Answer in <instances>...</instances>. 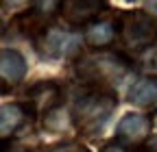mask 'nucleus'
Masks as SVG:
<instances>
[{"mask_svg":"<svg viewBox=\"0 0 157 152\" xmlns=\"http://www.w3.org/2000/svg\"><path fill=\"white\" fill-rule=\"evenodd\" d=\"M118 98L113 96V91L107 87H85L81 91V96L74 98L70 115L74 120V126L85 132V135H98L107 120L111 118V113L116 111Z\"/></svg>","mask_w":157,"mask_h":152,"instance_id":"nucleus-1","label":"nucleus"},{"mask_svg":"<svg viewBox=\"0 0 157 152\" xmlns=\"http://www.w3.org/2000/svg\"><path fill=\"white\" fill-rule=\"evenodd\" d=\"M131 61L118 52H96L78 56L74 72L85 87H111L131 72Z\"/></svg>","mask_w":157,"mask_h":152,"instance_id":"nucleus-2","label":"nucleus"},{"mask_svg":"<svg viewBox=\"0 0 157 152\" xmlns=\"http://www.w3.org/2000/svg\"><path fill=\"white\" fill-rule=\"evenodd\" d=\"M118 39L129 52H144L157 42V22L146 11H124L116 24Z\"/></svg>","mask_w":157,"mask_h":152,"instance_id":"nucleus-3","label":"nucleus"},{"mask_svg":"<svg viewBox=\"0 0 157 152\" xmlns=\"http://www.w3.org/2000/svg\"><path fill=\"white\" fill-rule=\"evenodd\" d=\"M81 48V35L68 28H46L35 37V50L42 59L57 61L66 56H76Z\"/></svg>","mask_w":157,"mask_h":152,"instance_id":"nucleus-4","label":"nucleus"},{"mask_svg":"<svg viewBox=\"0 0 157 152\" xmlns=\"http://www.w3.org/2000/svg\"><path fill=\"white\" fill-rule=\"evenodd\" d=\"M107 9V0H63L61 15L72 26H87Z\"/></svg>","mask_w":157,"mask_h":152,"instance_id":"nucleus-5","label":"nucleus"},{"mask_svg":"<svg viewBox=\"0 0 157 152\" xmlns=\"http://www.w3.org/2000/svg\"><path fill=\"white\" fill-rule=\"evenodd\" d=\"M59 100H61V87L55 81H39L26 91V104L33 109L35 115L39 113L48 115L52 109L59 107Z\"/></svg>","mask_w":157,"mask_h":152,"instance_id":"nucleus-6","label":"nucleus"},{"mask_svg":"<svg viewBox=\"0 0 157 152\" xmlns=\"http://www.w3.org/2000/svg\"><path fill=\"white\" fill-rule=\"evenodd\" d=\"M151 130V118L140 115V113H129L116 126V139H120L127 146H135L146 141V135Z\"/></svg>","mask_w":157,"mask_h":152,"instance_id":"nucleus-7","label":"nucleus"},{"mask_svg":"<svg viewBox=\"0 0 157 152\" xmlns=\"http://www.w3.org/2000/svg\"><path fill=\"white\" fill-rule=\"evenodd\" d=\"M26 61L24 56L13 48H2L0 52V74H2V89L7 91L9 87H15L24 81L26 76Z\"/></svg>","mask_w":157,"mask_h":152,"instance_id":"nucleus-8","label":"nucleus"},{"mask_svg":"<svg viewBox=\"0 0 157 152\" xmlns=\"http://www.w3.org/2000/svg\"><path fill=\"white\" fill-rule=\"evenodd\" d=\"M35 118L33 109L26 102H11V104H2V111H0V126H2V139L7 141L9 135H15V132L26 126L29 120Z\"/></svg>","mask_w":157,"mask_h":152,"instance_id":"nucleus-9","label":"nucleus"},{"mask_svg":"<svg viewBox=\"0 0 157 152\" xmlns=\"http://www.w3.org/2000/svg\"><path fill=\"white\" fill-rule=\"evenodd\" d=\"M129 102L135 107H151L157 102V78L140 76L129 89Z\"/></svg>","mask_w":157,"mask_h":152,"instance_id":"nucleus-10","label":"nucleus"},{"mask_svg":"<svg viewBox=\"0 0 157 152\" xmlns=\"http://www.w3.org/2000/svg\"><path fill=\"white\" fill-rule=\"evenodd\" d=\"M116 37L118 31L109 20H94L92 24L85 26V42L92 48H107Z\"/></svg>","mask_w":157,"mask_h":152,"instance_id":"nucleus-11","label":"nucleus"},{"mask_svg":"<svg viewBox=\"0 0 157 152\" xmlns=\"http://www.w3.org/2000/svg\"><path fill=\"white\" fill-rule=\"evenodd\" d=\"M137 67L144 72V76H155L157 78V42L151 48H146L144 52H140Z\"/></svg>","mask_w":157,"mask_h":152,"instance_id":"nucleus-12","label":"nucleus"},{"mask_svg":"<svg viewBox=\"0 0 157 152\" xmlns=\"http://www.w3.org/2000/svg\"><path fill=\"white\" fill-rule=\"evenodd\" d=\"M63 111H66V109H61V107L52 109L48 115L44 118V126H46L48 130H63L68 124H74L72 115H66Z\"/></svg>","mask_w":157,"mask_h":152,"instance_id":"nucleus-13","label":"nucleus"},{"mask_svg":"<svg viewBox=\"0 0 157 152\" xmlns=\"http://www.w3.org/2000/svg\"><path fill=\"white\" fill-rule=\"evenodd\" d=\"M48 152H90L85 146H81V143H72V141H68V143H57V146H52Z\"/></svg>","mask_w":157,"mask_h":152,"instance_id":"nucleus-14","label":"nucleus"},{"mask_svg":"<svg viewBox=\"0 0 157 152\" xmlns=\"http://www.w3.org/2000/svg\"><path fill=\"white\" fill-rule=\"evenodd\" d=\"M101 152H129V150H127V146H124V143H122L120 139H113V141L105 143Z\"/></svg>","mask_w":157,"mask_h":152,"instance_id":"nucleus-15","label":"nucleus"},{"mask_svg":"<svg viewBox=\"0 0 157 152\" xmlns=\"http://www.w3.org/2000/svg\"><path fill=\"white\" fill-rule=\"evenodd\" d=\"M31 2H35V0H2V7L5 9H26Z\"/></svg>","mask_w":157,"mask_h":152,"instance_id":"nucleus-16","label":"nucleus"},{"mask_svg":"<svg viewBox=\"0 0 157 152\" xmlns=\"http://www.w3.org/2000/svg\"><path fill=\"white\" fill-rule=\"evenodd\" d=\"M137 152H157V135L148 137V139L140 146V150H137Z\"/></svg>","mask_w":157,"mask_h":152,"instance_id":"nucleus-17","label":"nucleus"},{"mask_svg":"<svg viewBox=\"0 0 157 152\" xmlns=\"http://www.w3.org/2000/svg\"><path fill=\"white\" fill-rule=\"evenodd\" d=\"M2 152H29V150H26L24 146H20V143H9V141H5Z\"/></svg>","mask_w":157,"mask_h":152,"instance_id":"nucleus-18","label":"nucleus"},{"mask_svg":"<svg viewBox=\"0 0 157 152\" xmlns=\"http://www.w3.org/2000/svg\"><path fill=\"white\" fill-rule=\"evenodd\" d=\"M146 13L157 17V0H146Z\"/></svg>","mask_w":157,"mask_h":152,"instance_id":"nucleus-19","label":"nucleus"},{"mask_svg":"<svg viewBox=\"0 0 157 152\" xmlns=\"http://www.w3.org/2000/svg\"><path fill=\"white\" fill-rule=\"evenodd\" d=\"M127 2H135V0H127Z\"/></svg>","mask_w":157,"mask_h":152,"instance_id":"nucleus-20","label":"nucleus"}]
</instances>
